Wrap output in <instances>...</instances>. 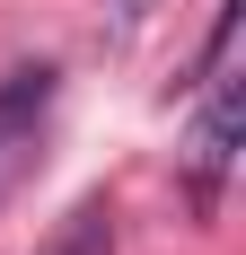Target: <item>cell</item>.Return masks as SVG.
<instances>
[{
    "instance_id": "1",
    "label": "cell",
    "mask_w": 246,
    "mask_h": 255,
    "mask_svg": "<svg viewBox=\"0 0 246 255\" xmlns=\"http://www.w3.org/2000/svg\"><path fill=\"white\" fill-rule=\"evenodd\" d=\"M53 88H62V71H53V62H18V71L0 79V203H9V194H18V176L35 167V141H44Z\"/></svg>"
},
{
    "instance_id": "2",
    "label": "cell",
    "mask_w": 246,
    "mask_h": 255,
    "mask_svg": "<svg viewBox=\"0 0 246 255\" xmlns=\"http://www.w3.org/2000/svg\"><path fill=\"white\" fill-rule=\"evenodd\" d=\"M238 124H246V88L238 71H211V97H202V124H194V203H220V176L238 158Z\"/></svg>"
},
{
    "instance_id": "3",
    "label": "cell",
    "mask_w": 246,
    "mask_h": 255,
    "mask_svg": "<svg viewBox=\"0 0 246 255\" xmlns=\"http://www.w3.org/2000/svg\"><path fill=\"white\" fill-rule=\"evenodd\" d=\"M35 255H115V211H106V203H79Z\"/></svg>"
},
{
    "instance_id": "4",
    "label": "cell",
    "mask_w": 246,
    "mask_h": 255,
    "mask_svg": "<svg viewBox=\"0 0 246 255\" xmlns=\"http://www.w3.org/2000/svg\"><path fill=\"white\" fill-rule=\"evenodd\" d=\"M149 9H158V0H115V26H141Z\"/></svg>"
}]
</instances>
